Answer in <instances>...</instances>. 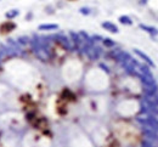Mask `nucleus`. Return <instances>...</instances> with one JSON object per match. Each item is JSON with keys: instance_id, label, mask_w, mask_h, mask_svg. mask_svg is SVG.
<instances>
[{"instance_id": "9", "label": "nucleus", "mask_w": 158, "mask_h": 147, "mask_svg": "<svg viewBox=\"0 0 158 147\" xmlns=\"http://www.w3.org/2000/svg\"><path fill=\"white\" fill-rule=\"evenodd\" d=\"M119 22H120V23H123V24H128V26L133 24L131 18H130V17H128V16H120V17H119Z\"/></svg>"}, {"instance_id": "11", "label": "nucleus", "mask_w": 158, "mask_h": 147, "mask_svg": "<svg viewBox=\"0 0 158 147\" xmlns=\"http://www.w3.org/2000/svg\"><path fill=\"white\" fill-rule=\"evenodd\" d=\"M103 44H105L106 46H113V45H114V42H112L111 39L107 38V39H103Z\"/></svg>"}, {"instance_id": "8", "label": "nucleus", "mask_w": 158, "mask_h": 147, "mask_svg": "<svg viewBox=\"0 0 158 147\" xmlns=\"http://www.w3.org/2000/svg\"><path fill=\"white\" fill-rule=\"evenodd\" d=\"M56 39L59 40L66 49H71V44H69V42H68V39L66 38V37H62V35H60V37H56Z\"/></svg>"}, {"instance_id": "6", "label": "nucleus", "mask_w": 158, "mask_h": 147, "mask_svg": "<svg viewBox=\"0 0 158 147\" xmlns=\"http://www.w3.org/2000/svg\"><path fill=\"white\" fill-rule=\"evenodd\" d=\"M140 28L143 29V31H146L151 35H157L158 34V29L155 28V27H150V26H146V24H140Z\"/></svg>"}, {"instance_id": "3", "label": "nucleus", "mask_w": 158, "mask_h": 147, "mask_svg": "<svg viewBox=\"0 0 158 147\" xmlns=\"http://www.w3.org/2000/svg\"><path fill=\"white\" fill-rule=\"evenodd\" d=\"M140 79H141L142 84L145 85V86H156V85H157L152 74H145V76H141Z\"/></svg>"}, {"instance_id": "1", "label": "nucleus", "mask_w": 158, "mask_h": 147, "mask_svg": "<svg viewBox=\"0 0 158 147\" xmlns=\"http://www.w3.org/2000/svg\"><path fill=\"white\" fill-rule=\"evenodd\" d=\"M138 122L143 126H146L147 129L155 130L158 133V119L152 117V116H147V117H140L138 118Z\"/></svg>"}, {"instance_id": "10", "label": "nucleus", "mask_w": 158, "mask_h": 147, "mask_svg": "<svg viewBox=\"0 0 158 147\" xmlns=\"http://www.w3.org/2000/svg\"><path fill=\"white\" fill-rule=\"evenodd\" d=\"M141 147H155V145L150 141H142L141 142Z\"/></svg>"}, {"instance_id": "4", "label": "nucleus", "mask_w": 158, "mask_h": 147, "mask_svg": "<svg viewBox=\"0 0 158 147\" xmlns=\"http://www.w3.org/2000/svg\"><path fill=\"white\" fill-rule=\"evenodd\" d=\"M134 52L138 55L139 57H141V59H142L145 62L147 63L150 67H155V62H153V61L150 59V56H147L145 52H142V51H141V50H139V49H134Z\"/></svg>"}, {"instance_id": "12", "label": "nucleus", "mask_w": 158, "mask_h": 147, "mask_svg": "<svg viewBox=\"0 0 158 147\" xmlns=\"http://www.w3.org/2000/svg\"><path fill=\"white\" fill-rule=\"evenodd\" d=\"M80 12L84 14V15H89V14H90V9H88V7H81V9H80Z\"/></svg>"}, {"instance_id": "7", "label": "nucleus", "mask_w": 158, "mask_h": 147, "mask_svg": "<svg viewBox=\"0 0 158 147\" xmlns=\"http://www.w3.org/2000/svg\"><path fill=\"white\" fill-rule=\"evenodd\" d=\"M57 28H59L57 24H41L39 26V31H54Z\"/></svg>"}, {"instance_id": "5", "label": "nucleus", "mask_w": 158, "mask_h": 147, "mask_svg": "<svg viewBox=\"0 0 158 147\" xmlns=\"http://www.w3.org/2000/svg\"><path fill=\"white\" fill-rule=\"evenodd\" d=\"M102 27H103L106 31L111 32V33H118V27H117L116 24H113L112 22H103V23H102Z\"/></svg>"}, {"instance_id": "2", "label": "nucleus", "mask_w": 158, "mask_h": 147, "mask_svg": "<svg viewBox=\"0 0 158 147\" xmlns=\"http://www.w3.org/2000/svg\"><path fill=\"white\" fill-rule=\"evenodd\" d=\"M142 133H143V135H145V136H146L148 140H151V141H153V142L158 144V134H157V131L145 128V129L142 130ZM153 142H152V144H153ZM153 145H155V144H153Z\"/></svg>"}]
</instances>
